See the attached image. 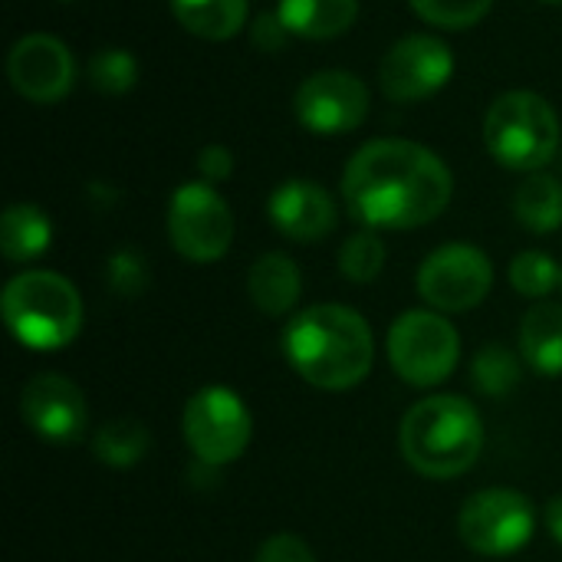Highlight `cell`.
Segmentation results:
<instances>
[{"instance_id": "obj_34", "label": "cell", "mask_w": 562, "mask_h": 562, "mask_svg": "<svg viewBox=\"0 0 562 562\" xmlns=\"http://www.w3.org/2000/svg\"><path fill=\"white\" fill-rule=\"evenodd\" d=\"M59 3H72V0H59Z\"/></svg>"}, {"instance_id": "obj_30", "label": "cell", "mask_w": 562, "mask_h": 562, "mask_svg": "<svg viewBox=\"0 0 562 562\" xmlns=\"http://www.w3.org/2000/svg\"><path fill=\"white\" fill-rule=\"evenodd\" d=\"M290 36H293V33L286 30V23L280 20L277 10H273V13H260V16L254 20V26H250V40H254V46H257L260 53H280V49L286 46Z\"/></svg>"}, {"instance_id": "obj_4", "label": "cell", "mask_w": 562, "mask_h": 562, "mask_svg": "<svg viewBox=\"0 0 562 562\" xmlns=\"http://www.w3.org/2000/svg\"><path fill=\"white\" fill-rule=\"evenodd\" d=\"M0 306L13 339L33 352H56L82 329V296L53 270L16 273L7 283Z\"/></svg>"}, {"instance_id": "obj_28", "label": "cell", "mask_w": 562, "mask_h": 562, "mask_svg": "<svg viewBox=\"0 0 562 562\" xmlns=\"http://www.w3.org/2000/svg\"><path fill=\"white\" fill-rule=\"evenodd\" d=\"M105 286L122 300H138L148 290V260L135 247H119L105 260Z\"/></svg>"}, {"instance_id": "obj_3", "label": "cell", "mask_w": 562, "mask_h": 562, "mask_svg": "<svg viewBox=\"0 0 562 562\" xmlns=\"http://www.w3.org/2000/svg\"><path fill=\"white\" fill-rule=\"evenodd\" d=\"M405 461L431 481L468 474L484 451V418L461 395H431L402 418Z\"/></svg>"}, {"instance_id": "obj_16", "label": "cell", "mask_w": 562, "mask_h": 562, "mask_svg": "<svg viewBox=\"0 0 562 562\" xmlns=\"http://www.w3.org/2000/svg\"><path fill=\"white\" fill-rule=\"evenodd\" d=\"M247 293L263 316H286L303 296V273L290 254L270 250L254 260L247 273Z\"/></svg>"}, {"instance_id": "obj_21", "label": "cell", "mask_w": 562, "mask_h": 562, "mask_svg": "<svg viewBox=\"0 0 562 562\" xmlns=\"http://www.w3.org/2000/svg\"><path fill=\"white\" fill-rule=\"evenodd\" d=\"M514 217L533 234H553L562 227V181L533 171L514 194Z\"/></svg>"}, {"instance_id": "obj_11", "label": "cell", "mask_w": 562, "mask_h": 562, "mask_svg": "<svg viewBox=\"0 0 562 562\" xmlns=\"http://www.w3.org/2000/svg\"><path fill=\"white\" fill-rule=\"evenodd\" d=\"M293 115L313 135H349L369 115V89L349 69H319L300 82Z\"/></svg>"}, {"instance_id": "obj_5", "label": "cell", "mask_w": 562, "mask_h": 562, "mask_svg": "<svg viewBox=\"0 0 562 562\" xmlns=\"http://www.w3.org/2000/svg\"><path fill=\"white\" fill-rule=\"evenodd\" d=\"M484 145L510 171H543L560 151V115L530 89H510L484 115Z\"/></svg>"}, {"instance_id": "obj_14", "label": "cell", "mask_w": 562, "mask_h": 562, "mask_svg": "<svg viewBox=\"0 0 562 562\" xmlns=\"http://www.w3.org/2000/svg\"><path fill=\"white\" fill-rule=\"evenodd\" d=\"M20 415L49 445H72L86 431V395L59 372L30 379L20 392Z\"/></svg>"}, {"instance_id": "obj_8", "label": "cell", "mask_w": 562, "mask_h": 562, "mask_svg": "<svg viewBox=\"0 0 562 562\" xmlns=\"http://www.w3.org/2000/svg\"><path fill=\"white\" fill-rule=\"evenodd\" d=\"M537 530V514L530 497L510 487L477 491L464 501L458 517V533L477 557H514Z\"/></svg>"}, {"instance_id": "obj_12", "label": "cell", "mask_w": 562, "mask_h": 562, "mask_svg": "<svg viewBox=\"0 0 562 562\" xmlns=\"http://www.w3.org/2000/svg\"><path fill=\"white\" fill-rule=\"evenodd\" d=\"M454 76V53L431 33H412L389 46L379 66L382 92L392 102H422L441 92Z\"/></svg>"}, {"instance_id": "obj_6", "label": "cell", "mask_w": 562, "mask_h": 562, "mask_svg": "<svg viewBox=\"0 0 562 562\" xmlns=\"http://www.w3.org/2000/svg\"><path fill=\"white\" fill-rule=\"evenodd\" d=\"M385 349L402 382L435 389L458 369L461 336L438 310H408L392 323Z\"/></svg>"}, {"instance_id": "obj_2", "label": "cell", "mask_w": 562, "mask_h": 562, "mask_svg": "<svg viewBox=\"0 0 562 562\" xmlns=\"http://www.w3.org/2000/svg\"><path fill=\"white\" fill-rule=\"evenodd\" d=\"M283 356L296 375L326 392L356 389L372 362L375 342L369 323L339 303H316L283 329Z\"/></svg>"}, {"instance_id": "obj_25", "label": "cell", "mask_w": 562, "mask_h": 562, "mask_svg": "<svg viewBox=\"0 0 562 562\" xmlns=\"http://www.w3.org/2000/svg\"><path fill=\"white\" fill-rule=\"evenodd\" d=\"M385 267V240L375 231H359L352 237H346V244L339 247V273L349 283H372L379 280Z\"/></svg>"}, {"instance_id": "obj_23", "label": "cell", "mask_w": 562, "mask_h": 562, "mask_svg": "<svg viewBox=\"0 0 562 562\" xmlns=\"http://www.w3.org/2000/svg\"><path fill=\"white\" fill-rule=\"evenodd\" d=\"M520 375L524 369H520L517 352L497 342L484 346L471 362V382L487 398H507L520 385Z\"/></svg>"}, {"instance_id": "obj_9", "label": "cell", "mask_w": 562, "mask_h": 562, "mask_svg": "<svg viewBox=\"0 0 562 562\" xmlns=\"http://www.w3.org/2000/svg\"><path fill=\"white\" fill-rule=\"evenodd\" d=\"M171 247L191 263H214L234 244V214L207 181L181 184L168 201Z\"/></svg>"}, {"instance_id": "obj_26", "label": "cell", "mask_w": 562, "mask_h": 562, "mask_svg": "<svg viewBox=\"0 0 562 562\" xmlns=\"http://www.w3.org/2000/svg\"><path fill=\"white\" fill-rule=\"evenodd\" d=\"M560 283V263H557L550 254H543V250H524V254H517L514 263H510V286H514L520 296L547 300Z\"/></svg>"}, {"instance_id": "obj_31", "label": "cell", "mask_w": 562, "mask_h": 562, "mask_svg": "<svg viewBox=\"0 0 562 562\" xmlns=\"http://www.w3.org/2000/svg\"><path fill=\"white\" fill-rule=\"evenodd\" d=\"M234 151L227 145H204L198 151V171H201V181L207 184H221L234 175Z\"/></svg>"}, {"instance_id": "obj_15", "label": "cell", "mask_w": 562, "mask_h": 562, "mask_svg": "<svg viewBox=\"0 0 562 562\" xmlns=\"http://www.w3.org/2000/svg\"><path fill=\"white\" fill-rule=\"evenodd\" d=\"M267 214H270V224L283 237H290L296 244L326 240L336 231V221H339V207H336L333 194L323 184L306 181V178L283 181L270 194Z\"/></svg>"}, {"instance_id": "obj_1", "label": "cell", "mask_w": 562, "mask_h": 562, "mask_svg": "<svg viewBox=\"0 0 562 562\" xmlns=\"http://www.w3.org/2000/svg\"><path fill=\"white\" fill-rule=\"evenodd\" d=\"M451 194V168L408 138L366 142L342 175V201L369 231L425 227L448 211Z\"/></svg>"}, {"instance_id": "obj_29", "label": "cell", "mask_w": 562, "mask_h": 562, "mask_svg": "<svg viewBox=\"0 0 562 562\" xmlns=\"http://www.w3.org/2000/svg\"><path fill=\"white\" fill-rule=\"evenodd\" d=\"M254 562H316L313 550L306 547L303 537L296 533H273L270 540L260 543Z\"/></svg>"}, {"instance_id": "obj_33", "label": "cell", "mask_w": 562, "mask_h": 562, "mask_svg": "<svg viewBox=\"0 0 562 562\" xmlns=\"http://www.w3.org/2000/svg\"><path fill=\"white\" fill-rule=\"evenodd\" d=\"M540 3H562V0H540Z\"/></svg>"}, {"instance_id": "obj_22", "label": "cell", "mask_w": 562, "mask_h": 562, "mask_svg": "<svg viewBox=\"0 0 562 562\" xmlns=\"http://www.w3.org/2000/svg\"><path fill=\"white\" fill-rule=\"evenodd\" d=\"M148 428L135 418H115L109 425H102L92 438V454L95 461H102L105 468H135L145 454H148Z\"/></svg>"}, {"instance_id": "obj_19", "label": "cell", "mask_w": 562, "mask_h": 562, "mask_svg": "<svg viewBox=\"0 0 562 562\" xmlns=\"http://www.w3.org/2000/svg\"><path fill=\"white\" fill-rule=\"evenodd\" d=\"M53 224L36 204H10L0 217V254L10 263H30L46 254Z\"/></svg>"}, {"instance_id": "obj_27", "label": "cell", "mask_w": 562, "mask_h": 562, "mask_svg": "<svg viewBox=\"0 0 562 562\" xmlns=\"http://www.w3.org/2000/svg\"><path fill=\"white\" fill-rule=\"evenodd\" d=\"M408 3L422 20H428L438 30L477 26L494 7V0H408Z\"/></svg>"}, {"instance_id": "obj_7", "label": "cell", "mask_w": 562, "mask_h": 562, "mask_svg": "<svg viewBox=\"0 0 562 562\" xmlns=\"http://www.w3.org/2000/svg\"><path fill=\"white\" fill-rule=\"evenodd\" d=\"M181 431L191 454L204 468H224L237 461L254 435V418L244 398L227 385H207L191 395L181 415Z\"/></svg>"}, {"instance_id": "obj_13", "label": "cell", "mask_w": 562, "mask_h": 562, "mask_svg": "<svg viewBox=\"0 0 562 562\" xmlns=\"http://www.w3.org/2000/svg\"><path fill=\"white\" fill-rule=\"evenodd\" d=\"M7 79L26 102H63L76 86V59L69 46L49 33H26L7 53Z\"/></svg>"}, {"instance_id": "obj_20", "label": "cell", "mask_w": 562, "mask_h": 562, "mask_svg": "<svg viewBox=\"0 0 562 562\" xmlns=\"http://www.w3.org/2000/svg\"><path fill=\"white\" fill-rule=\"evenodd\" d=\"M178 23L201 40H231L244 30L250 3L247 0H171Z\"/></svg>"}, {"instance_id": "obj_17", "label": "cell", "mask_w": 562, "mask_h": 562, "mask_svg": "<svg viewBox=\"0 0 562 562\" xmlns=\"http://www.w3.org/2000/svg\"><path fill=\"white\" fill-rule=\"evenodd\" d=\"M520 356L527 366L543 375H562V306L560 303H537L527 310L520 323Z\"/></svg>"}, {"instance_id": "obj_10", "label": "cell", "mask_w": 562, "mask_h": 562, "mask_svg": "<svg viewBox=\"0 0 562 562\" xmlns=\"http://www.w3.org/2000/svg\"><path fill=\"white\" fill-rule=\"evenodd\" d=\"M422 300L438 313H468L494 286V263L474 244H445L425 257L415 280Z\"/></svg>"}, {"instance_id": "obj_18", "label": "cell", "mask_w": 562, "mask_h": 562, "mask_svg": "<svg viewBox=\"0 0 562 562\" xmlns=\"http://www.w3.org/2000/svg\"><path fill=\"white\" fill-rule=\"evenodd\" d=\"M277 13L300 40H336L356 23L359 0H280Z\"/></svg>"}, {"instance_id": "obj_24", "label": "cell", "mask_w": 562, "mask_h": 562, "mask_svg": "<svg viewBox=\"0 0 562 562\" xmlns=\"http://www.w3.org/2000/svg\"><path fill=\"white\" fill-rule=\"evenodd\" d=\"M86 79L102 95H125L138 82V59L122 46H105L92 53L86 66Z\"/></svg>"}, {"instance_id": "obj_32", "label": "cell", "mask_w": 562, "mask_h": 562, "mask_svg": "<svg viewBox=\"0 0 562 562\" xmlns=\"http://www.w3.org/2000/svg\"><path fill=\"white\" fill-rule=\"evenodd\" d=\"M547 527H550L553 540L562 547V497L547 504Z\"/></svg>"}]
</instances>
